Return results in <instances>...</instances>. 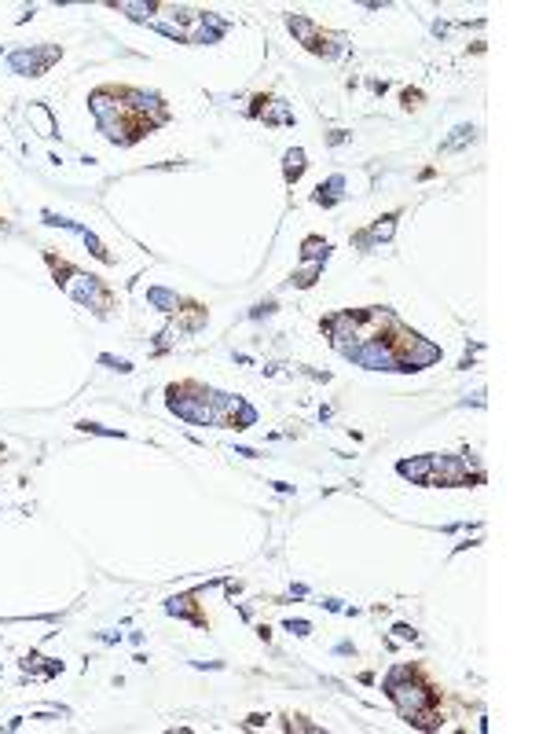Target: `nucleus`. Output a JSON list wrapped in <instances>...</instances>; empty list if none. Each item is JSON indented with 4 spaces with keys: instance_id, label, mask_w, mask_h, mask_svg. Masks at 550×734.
I'll use <instances>...</instances> for the list:
<instances>
[{
    "instance_id": "2",
    "label": "nucleus",
    "mask_w": 550,
    "mask_h": 734,
    "mask_svg": "<svg viewBox=\"0 0 550 734\" xmlns=\"http://www.w3.org/2000/svg\"><path fill=\"white\" fill-rule=\"evenodd\" d=\"M305 173V151H290L286 155V180H297Z\"/></svg>"
},
{
    "instance_id": "1",
    "label": "nucleus",
    "mask_w": 550,
    "mask_h": 734,
    "mask_svg": "<svg viewBox=\"0 0 550 734\" xmlns=\"http://www.w3.org/2000/svg\"><path fill=\"white\" fill-rule=\"evenodd\" d=\"M56 56H59L56 48L41 52V56H37V52H15V56H12V67H15V70H30V74H45L48 63L56 59Z\"/></svg>"
}]
</instances>
